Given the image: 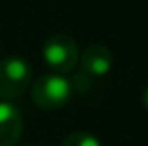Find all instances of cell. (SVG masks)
<instances>
[{"mask_svg": "<svg viewBox=\"0 0 148 146\" xmlns=\"http://www.w3.org/2000/svg\"><path fill=\"white\" fill-rule=\"evenodd\" d=\"M32 99L41 109H60L69 101L73 94L71 81L60 73H47L34 81L32 84Z\"/></svg>", "mask_w": 148, "mask_h": 146, "instance_id": "1", "label": "cell"}, {"mask_svg": "<svg viewBox=\"0 0 148 146\" xmlns=\"http://www.w3.org/2000/svg\"><path fill=\"white\" fill-rule=\"evenodd\" d=\"M81 71H84L88 77L98 79V77L107 75L112 68V53L107 45L103 43H90L83 49L79 56Z\"/></svg>", "mask_w": 148, "mask_h": 146, "instance_id": "4", "label": "cell"}, {"mask_svg": "<svg viewBox=\"0 0 148 146\" xmlns=\"http://www.w3.org/2000/svg\"><path fill=\"white\" fill-rule=\"evenodd\" d=\"M23 135V116L10 101H0V146H15Z\"/></svg>", "mask_w": 148, "mask_h": 146, "instance_id": "5", "label": "cell"}, {"mask_svg": "<svg viewBox=\"0 0 148 146\" xmlns=\"http://www.w3.org/2000/svg\"><path fill=\"white\" fill-rule=\"evenodd\" d=\"M41 56L54 73H68L79 64V45L68 34H51L43 41Z\"/></svg>", "mask_w": 148, "mask_h": 146, "instance_id": "2", "label": "cell"}, {"mask_svg": "<svg viewBox=\"0 0 148 146\" xmlns=\"http://www.w3.org/2000/svg\"><path fill=\"white\" fill-rule=\"evenodd\" d=\"M32 79V70L28 62L21 56H6L0 60V99L19 98L28 88Z\"/></svg>", "mask_w": 148, "mask_h": 146, "instance_id": "3", "label": "cell"}, {"mask_svg": "<svg viewBox=\"0 0 148 146\" xmlns=\"http://www.w3.org/2000/svg\"><path fill=\"white\" fill-rule=\"evenodd\" d=\"M92 77H88L84 71H79L75 75V79H73V83H71V86H73V90H77V92H84V90H88L90 88V84H92Z\"/></svg>", "mask_w": 148, "mask_h": 146, "instance_id": "7", "label": "cell"}, {"mask_svg": "<svg viewBox=\"0 0 148 146\" xmlns=\"http://www.w3.org/2000/svg\"><path fill=\"white\" fill-rule=\"evenodd\" d=\"M62 146H101L99 139L92 133L86 131H75V133H69L68 137L64 139Z\"/></svg>", "mask_w": 148, "mask_h": 146, "instance_id": "6", "label": "cell"}, {"mask_svg": "<svg viewBox=\"0 0 148 146\" xmlns=\"http://www.w3.org/2000/svg\"><path fill=\"white\" fill-rule=\"evenodd\" d=\"M143 103H145V107L148 109V84L145 86V90H143Z\"/></svg>", "mask_w": 148, "mask_h": 146, "instance_id": "8", "label": "cell"}]
</instances>
